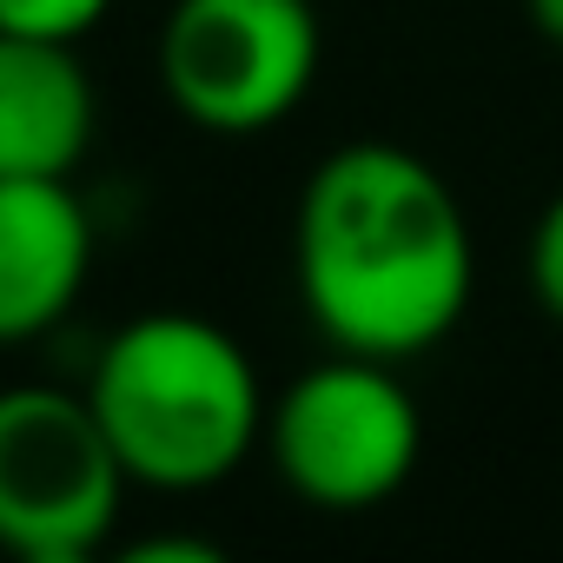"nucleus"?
Returning a JSON list of instances; mask_svg holds the SVG:
<instances>
[{"instance_id": "obj_8", "label": "nucleus", "mask_w": 563, "mask_h": 563, "mask_svg": "<svg viewBox=\"0 0 563 563\" xmlns=\"http://www.w3.org/2000/svg\"><path fill=\"white\" fill-rule=\"evenodd\" d=\"M113 0H0V34H41V41H80L100 27Z\"/></svg>"}, {"instance_id": "obj_9", "label": "nucleus", "mask_w": 563, "mask_h": 563, "mask_svg": "<svg viewBox=\"0 0 563 563\" xmlns=\"http://www.w3.org/2000/svg\"><path fill=\"white\" fill-rule=\"evenodd\" d=\"M530 292L537 306L563 325V192L543 206L537 232H530Z\"/></svg>"}, {"instance_id": "obj_7", "label": "nucleus", "mask_w": 563, "mask_h": 563, "mask_svg": "<svg viewBox=\"0 0 563 563\" xmlns=\"http://www.w3.org/2000/svg\"><path fill=\"white\" fill-rule=\"evenodd\" d=\"M93 120V74L74 41L0 34V179H74Z\"/></svg>"}, {"instance_id": "obj_10", "label": "nucleus", "mask_w": 563, "mask_h": 563, "mask_svg": "<svg viewBox=\"0 0 563 563\" xmlns=\"http://www.w3.org/2000/svg\"><path fill=\"white\" fill-rule=\"evenodd\" d=\"M530 8V27L550 41V47H563V0H523Z\"/></svg>"}, {"instance_id": "obj_6", "label": "nucleus", "mask_w": 563, "mask_h": 563, "mask_svg": "<svg viewBox=\"0 0 563 563\" xmlns=\"http://www.w3.org/2000/svg\"><path fill=\"white\" fill-rule=\"evenodd\" d=\"M93 272V219L74 179H0V345L60 325Z\"/></svg>"}, {"instance_id": "obj_5", "label": "nucleus", "mask_w": 563, "mask_h": 563, "mask_svg": "<svg viewBox=\"0 0 563 563\" xmlns=\"http://www.w3.org/2000/svg\"><path fill=\"white\" fill-rule=\"evenodd\" d=\"M319 80L312 0H173L159 27V87L206 133H265Z\"/></svg>"}, {"instance_id": "obj_3", "label": "nucleus", "mask_w": 563, "mask_h": 563, "mask_svg": "<svg viewBox=\"0 0 563 563\" xmlns=\"http://www.w3.org/2000/svg\"><path fill=\"white\" fill-rule=\"evenodd\" d=\"M265 451L306 504L372 510L418 471L424 418L391 358L339 352L265 405Z\"/></svg>"}, {"instance_id": "obj_1", "label": "nucleus", "mask_w": 563, "mask_h": 563, "mask_svg": "<svg viewBox=\"0 0 563 563\" xmlns=\"http://www.w3.org/2000/svg\"><path fill=\"white\" fill-rule=\"evenodd\" d=\"M292 272L332 352L405 365L464 319L477 252L438 166L391 140H352L299 192Z\"/></svg>"}, {"instance_id": "obj_2", "label": "nucleus", "mask_w": 563, "mask_h": 563, "mask_svg": "<svg viewBox=\"0 0 563 563\" xmlns=\"http://www.w3.org/2000/svg\"><path fill=\"white\" fill-rule=\"evenodd\" d=\"M87 405L100 411L133 484L206 490L265 438L272 398L232 332L192 312H146L100 345Z\"/></svg>"}, {"instance_id": "obj_4", "label": "nucleus", "mask_w": 563, "mask_h": 563, "mask_svg": "<svg viewBox=\"0 0 563 563\" xmlns=\"http://www.w3.org/2000/svg\"><path fill=\"white\" fill-rule=\"evenodd\" d=\"M126 464L87 405L67 385H8L0 391V550L21 563H80L93 556L126 497Z\"/></svg>"}]
</instances>
